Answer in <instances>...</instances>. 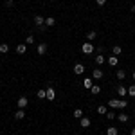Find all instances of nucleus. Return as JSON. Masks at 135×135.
<instances>
[{
  "label": "nucleus",
  "instance_id": "f257e3e1",
  "mask_svg": "<svg viewBox=\"0 0 135 135\" xmlns=\"http://www.w3.org/2000/svg\"><path fill=\"white\" fill-rule=\"evenodd\" d=\"M108 106L110 108H117V110H124L126 106H128V101L126 99H110Z\"/></svg>",
  "mask_w": 135,
  "mask_h": 135
},
{
  "label": "nucleus",
  "instance_id": "f03ea898",
  "mask_svg": "<svg viewBox=\"0 0 135 135\" xmlns=\"http://www.w3.org/2000/svg\"><path fill=\"white\" fill-rule=\"evenodd\" d=\"M94 51H95V47L92 45V42H85L83 45H81V52H83V54H92Z\"/></svg>",
  "mask_w": 135,
  "mask_h": 135
},
{
  "label": "nucleus",
  "instance_id": "7ed1b4c3",
  "mask_svg": "<svg viewBox=\"0 0 135 135\" xmlns=\"http://www.w3.org/2000/svg\"><path fill=\"white\" fill-rule=\"evenodd\" d=\"M47 51H49V45H47V43H40V45L36 47V54H38V56L47 54Z\"/></svg>",
  "mask_w": 135,
  "mask_h": 135
},
{
  "label": "nucleus",
  "instance_id": "20e7f679",
  "mask_svg": "<svg viewBox=\"0 0 135 135\" xmlns=\"http://www.w3.org/2000/svg\"><path fill=\"white\" fill-rule=\"evenodd\" d=\"M72 70H74V74H76V76H81V74L85 72V65H83V63H76Z\"/></svg>",
  "mask_w": 135,
  "mask_h": 135
},
{
  "label": "nucleus",
  "instance_id": "39448f33",
  "mask_svg": "<svg viewBox=\"0 0 135 135\" xmlns=\"http://www.w3.org/2000/svg\"><path fill=\"white\" fill-rule=\"evenodd\" d=\"M16 104H18V108H22V110H23V108H25V106L29 104V99H27L25 95H22V97H18V101H16Z\"/></svg>",
  "mask_w": 135,
  "mask_h": 135
},
{
  "label": "nucleus",
  "instance_id": "423d86ee",
  "mask_svg": "<svg viewBox=\"0 0 135 135\" xmlns=\"http://www.w3.org/2000/svg\"><path fill=\"white\" fill-rule=\"evenodd\" d=\"M43 23H45V18H43L42 15H34V25H38V27H42Z\"/></svg>",
  "mask_w": 135,
  "mask_h": 135
},
{
  "label": "nucleus",
  "instance_id": "0eeeda50",
  "mask_svg": "<svg viewBox=\"0 0 135 135\" xmlns=\"http://www.w3.org/2000/svg\"><path fill=\"white\" fill-rule=\"evenodd\" d=\"M117 94H119L121 97H126V95H128V88H126L124 85H119V86H117Z\"/></svg>",
  "mask_w": 135,
  "mask_h": 135
},
{
  "label": "nucleus",
  "instance_id": "6e6552de",
  "mask_svg": "<svg viewBox=\"0 0 135 135\" xmlns=\"http://www.w3.org/2000/svg\"><path fill=\"white\" fill-rule=\"evenodd\" d=\"M47 99H49V101H54V99H56V90H54L52 86L47 88Z\"/></svg>",
  "mask_w": 135,
  "mask_h": 135
},
{
  "label": "nucleus",
  "instance_id": "1a4fd4ad",
  "mask_svg": "<svg viewBox=\"0 0 135 135\" xmlns=\"http://www.w3.org/2000/svg\"><path fill=\"white\" fill-rule=\"evenodd\" d=\"M90 123H92V121H90L88 117H85V115L79 119V126H81V128H88V126H90Z\"/></svg>",
  "mask_w": 135,
  "mask_h": 135
},
{
  "label": "nucleus",
  "instance_id": "9d476101",
  "mask_svg": "<svg viewBox=\"0 0 135 135\" xmlns=\"http://www.w3.org/2000/svg\"><path fill=\"white\" fill-rule=\"evenodd\" d=\"M128 119H130V117H128V114H124V112L117 114V121H119V123H123V124H124V123H128Z\"/></svg>",
  "mask_w": 135,
  "mask_h": 135
},
{
  "label": "nucleus",
  "instance_id": "9b49d317",
  "mask_svg": "<svg viewBox=\"0 0 135 135\" xmlns=\"http://www.w3.org/2000/svg\"><path fill=\"white\" fill-rule=\"evenodd\" d=\"M27 52V45L25 43H18L16 45V54H25Z\"/></svg>",
  "mask_w": 135,
  "mask_h": 135
},
{
  "label": "nucleus",
  "instance_id": "f8f14e48",
  "mask_svg": "<svg viewBox=\"0 0 135 135\" xmlns=\"http://www.w3.org/2000/svg\"><path fill=\"white\" fill-rule=\"evenodd\" d=\"M92 78L94 79H101V78H103V70H101V69H94L92 70Z\"/></svg>",
  "mask_w": 135,
  "mask_h": 135
},
{
  "label": "nucleus",
  "instance_id": "ddd939ff",
  "mask_svg": "<svg viewBox=\"0 0 135 135\" xmlns=\"http://www.w3.org/2000/svg\"><path fill=\"white\" fill-rule=\"evenodd\" d=\"M117 63H119V56H114V54H112V56L108 58V65H110V67H115Z\"/></svg>",
  "mask_w": 135,
  "mask_h": 135
},
{
  "label": "nucleus",
  "instance_id": "4468645a",
  "mask_svg": "<svg viewBox=\"0 0 135 135\" xmlns=\"http://www.w3.org/2000/svg\"><path fill=\"white\" fill-rule=\"evenodd\" d=\"M23 117H25V112H23L22 108H18V112H15V119H16V121H22Z\"/></svg>",
  "mask_w": 135,
  "mask_h": 135
},
{
  "label": "nucleus",
  "instance_id": "2eb2a0df",
  "mask_svg": "<svg viewBox=\"0 0 135 135\" xmlns=\"http://www.w3.org/2000/svg\"><path fill=\"white\" fill-rule=\"evenodd\" d=\"M72 115H74V119H81V117H83V110H81V108H76L72 112Z\"/></svg>",
  "mask_w": 135,
  "mask_h": 135
},
{
  "label": "nucleus",
  "instance_id": "dca6fc26",
  "mask_svg": "<svg viewBox=\"0 0 135 135\" xmlns=\"http://www.w3.org/2000/svg\"><path fill=\"white\" fill-rule=\"evenodd\" d=\"M90 92H92L94 95H99V94H101V86H99V85H92Z\"/></svg>",
  "mask_w": 135,
  "mask_h": 135
},
{
  "label": "nucleus",
  "instance_id": "f3484780",
  "mask_svg": "<svg viewBox=\"0 0 135 135\" xmlns=\"http://www.w3.org/2000/svg\"><path fill=\"white\" fill-rule=\"evenodd\" d=\"M92 79H90V78H85V79H83V86H85V88H88V90H90V88H92Z\"/></svg>",
  "mask_w": 135,
  "mask_h": 135
},
{
  "label": "nucleus",
  "instance_id": "a211bd4d",
  "mask_svg": "<svg viewBox=\"0 0 135 135\" xmlns=\"http://www.w3.org/2000/svg\"><path fill=\"white\" fill-rule=\"evenodd\" d=\"M95 36H97V32H95V31H88V32H86V40H88V42L95 40Z\"/></svg>",
  "mask_w": 135,
  "mask_h": 135
},
{
  "label": "nucleus",
  "instance_id": "6ab92c4d",
  "mask_svg": "<svg viewBox=\"0 0 135 135\" xmlns=\"http://www.w3.org/2000/svg\"><path fill=\"white\" fill-rule=\"evenodd\" d=\"M115 76H117V79H119V81H123V79L126 78V72L121 69V70H117V72H115Z\"/></svg>",
  "mask_w": 135,
  "mask_h": 135
},
{
  "label": "nucleus",
  "instance_id": "aec40b11",
  "mask_svg": "<svg viewBox=\"0 0 135 135\" xmlns=\"http://www.w3.org/2000/svg\"><path fill=\"white\" fill-rule=\"evenodd\" d=\"M36 97L38 99H47V90H38L36 92Z\"/></svg>",
  "mask_w": 135,
  "mask_h": 135
},
{
  "label": "nucleus",
  "instance_id": "412c9836",
  "mask_svg": "<svg viewBox=\"0 0 135 135\" xmlns=\"http://www.w3.org/2000/svg\"><path fill=\"white\" fill-rule=\"evenodd\" d=\"M112 52H114V56H121V52H123V49H121V45H114V49H112Z\"/></svg>",
  "mask_w": 135,
  "mask_h": 135
},
{
  "label": "nucleus",
  "instance_id": "4be33fe9",
  "mask_svg": "<svg viewBox=\"0 0 135 135\" xmlns=\"http://www.w3.org/2000/svg\"><path fill=\"white\" fill-rule=\"evenodd\" d=\"M106 135H119V132H117V128H115V126H110V128L106 130Z\"/></svg>",
  "mask_w": 135,
  "mask_h": 135
},
{
  "label": "nucleus",
  "instance_id": "5701e85b",
  "mask_svg": "<svg viewBox=\"0 0 135 135\" xmlns=\"http://www.w3.org/2000/svg\"><path fill=\"white\" fill-rule=\"evenodd\" d=\"M0 52H2V54H7V52H9V45H7V43H0Z\"/></svg>",
  "mask_w": 135,
  "mask_h": 135
},
{
  "label": "nucleus",
  "instance_id": "b1692460",
  "mask_svg": "<svg viewBox=\"0 0 135 135\" xmlns=\"http://www.w3.org/2000/svg\"><path fill=\"white\" fill-rule=\"evenodd\" d=\"M95 63H97V65H103L104 63V56L103 54H97V56H95Z\"/></svg>",
  "mask_w": 135,
  "mask_h": 135
},
{
  "label": "nucleus",
  "instance_id": "393cba45",
  "mask_svg": "<svg viewBox=\"0 0 135 135\" xmlns=\"http://www.w3.org/2000/svg\"><path fill=\"white\" fill-rule=\"evenodd\" d=\"M106 112H108V110H106V106H103V104H101V106H97V114H99V115H106Z\"/></svg>",
  "mask_w": 135,
  "mask_h": 135
},
{
  "label": "nucleus",
  "instance_id": "a878e982",
  "mask_svg": "<svg viewBox=\"0 0 135 135\" xmlns=\"http://www.w3.org/2000/svg\"><path fill=\"white\" fill-rule=\"evenodd\" d=\"M128 95L130 97H135V85H130L128 86Z\"/></svg>",
  "mask_w": 135,
  "mask_h": 135
},
{
  "label": "nucleus",
  "instance_id": "bb28decb",
  "mask_svg": "<svg viewBox=\"0 0 135 135\" xmlns=\"http://www.w3.org/2000/svg\"><path fill=\"white\" fill-rule=\"evenodd\" d=\"M54 23H56V20H54L52 16H49V18H45V25H49V27H52Z\"/></svg>",
  "mask_w": 135,
  "mask_h": 135
},
{
  "label": "nucleus",
  "instance_id": "cd10ccee",
  "mask_svg": "<svg viewBox=\"0 0 135 135\" xmlns=\"http://www.w3.org/2000/svg\"><path fill=\"white\" fill-rule=\"evenodd\" d=\"M32 43H34V36H32V34H29V36L25 38V45H32Z\"/></svg>",
  "mask_w": 135,
  "mask_h": 135
},
{
  "label": "nucleus",
  "instance_id": "c85d7f7f",
  "mask_svg": "<svg viewBox=\"0 0 135 135\" xmlns=\"http://www.w3.org/2000/svg\"><path fill=\"white\" fill-rule=\"evenodd\" d=\"M106 119H110V121L112 119H117V114L115 112H106Z\"/></svg>",
  "mask_w": 135,
  "mask_h": 135
},
{
  "label": "nucleus",
  "instance_id": "c756f323",
  "mask_svg": "<svg viewBox=\"0 0 135 135\" xmlns=\"http://www.w3.org/2000/svg\"><path fill=\"white\" fill-rule=\"evenodd\" d=\"M13 4H15V0H6V7H13Z\"/></svg>",
  "mask_w": 135,
  "mask_h": 135
},
{
  "label": "nucleus",
  "instance_id": "7c9ffc66",
  "mask_svg": "<svg viewBox=\"0 0 135 135\" xmlns=\"http://www.w3.org/2000/svg\"><path fill=\"white\" fill-rule=\"evenodd\" d=\"M95 4H97V6H104V4H106V0H95Z\"/></svg>",
  "mask_w": 135,
  "mask_h": 135
},
{
  "label": "nucleus",
  "instance_id": "2f4dec72",
  "mask_svg": "<svg viewBox=\"0 0 135 135\" xmlns=\"http://www.w3.org/2000/svg\"><path fill=\"white\" fill-rule=\"evenodd\" d=\"M130 11H132V13H133V15H135V4H133V6H132V7H130Z\"/></svg>",
  "mask_w": 135,
  "mask_h": 135
},
{
  "label": "nucleus",
  "instance_id": "473e14b6",
  "mask_svg": "<svg viewBox=\"0 0 135 135\" xmlns=\"http://www.w3.org/2000/svg\"><path fill=\"white\" fill-rule=\"evenodd\" d=\"M130 135H135V128H133V130H132V133H130Z\"/></svg>",
  "mask_w": 135,
  "mask_h": 135
},
{
  "label": "nucleus",
  "instance_id": "72a5a7b5",
  "mask_svg": "<svg viewBox=\"0 0 135 135\" xmlns=\"http://www.w3.org/2000/svg\"><path fill=\"white\" fill-rule=\"evenodd\" d=\"M133 79H135V70H133Z\"/></svg>",
  "mask_w": 135,
  "mask_h": 135
}]
</instances>
